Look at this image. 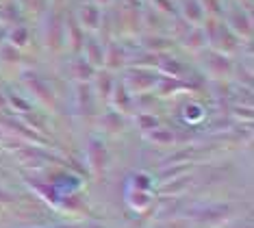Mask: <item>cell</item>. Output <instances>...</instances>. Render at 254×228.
<instances>
[{"instance_id":"obj_1","label":"cell","mask_w":254,"mask_h":228,"mask_svg":"<svg viewBox=\"0 0 254 228\" xmlns=\"http://www.w3.org/2000/svg\"><path fill=\"white\" fill-rule=\"evenodd\" d=\"M230 207L228 204H209V207H200L193 213V226L195 228H213L219 226L228 220Z\"/></svg>"},{"instance_id":"obj_2","label":"cell","mask_w":254,"mask_h":228,"mask_svg":"<svg viewBox=\"0 0 254 228\" xmlns=\"http://www.w3.org/2000/svg\"><path fill=\"white\" fill-rule=\"evenodd\" d=\"M15 159H18L20 165L26 167V169H42L46 165H50V163L59 161L57 156L48 154V152H44L42 148H37L35 144L26 146V148H20L18 152H15Z\"/></svg>"},{"instance_id":"obj_3","label":"cell","mask_w":254,"mask_h":228,"mask_svg":"<svg viewBox=\"0 0 254 228\" xmlns=\"http://www.w3.org/2000/svg\"><path fill=\"white\" fill-rule=\"evenodd\" d=\"M87 165L96 174H102L107 167V146L100 139H91L87 144Z\"/></svg>"},{"instance_id":"obj_4","label":"cell","mask_w":254,"mask_h":228,"mask_svg":"<svg viewBox=\"0 0 254 228\" xmlns=\"http://www.w3.org/2000/svg\"><path fill=\"white\" fill-rule=\"evenodd\" d=\"M126 200L132 209L143 211V209L152 207V191H141V189H130L126 191Z\"/></svg>"},{"instance_id":"obj_5","label":"cell","mask_w":254,"mask_h":228,"mask_svg":"<svg viewBox=\"0 0 254 228\" xmlns=\"http://www.w3.org/2000/svg\"><path fill=\"white\" fill-rule=\"evenodd\" d=\"M189 183H191V176L185 172V174H181V176H176L172 180H165V183L161 185V194H172V196L183 194V191H187Z\"/></svg>"},{"instance_id":"obj_6","label":"cell","mask_w":254,"mask_h":228,"mask_svg":"<svg viewBox=\"0 0 254 228\" xmlns=\"http://www.w3.org/2000/svg\"><path fill=\"white\" fill-rule=\"evenodd\" d=\"M148 139L152 144L161 146V148H165V146L174 144V133L170 128H152V131H148Z\"/></svg>"},{"instance_id":"obj_7","label":"cell","mask_w":254,"mask_h":228,"mask_svg":"<svg viewBox=\"0 0 254 228\" xmlns=\"http://www.w3.org/2000/svg\"><path fill=\"white\" fill-rule=\"evenodd\" d=\"M176 207H178V202H176V200H172V202H170V198H167V200H163V207H159L157 218H159V220L176 218Z\"/></svg>"},{"instance_id":"obj_8","label":"cell","mask_w":254,"mask_h":228,"mask_svg":"<svg viewBox=\"0 0 254 228\" xmlns=\"http://www.w3.org/2000/svg\"><path fill=\"white\" fill-rule=\"evenodd\" d=\"M132 180H135V183H132V189H141V191H150L152 189V178L148 176V174H137V176H132Z\"/></svg>"},{"instance_id":"obj_9","label":"cell","mask_w":254,"mask_h":228,"mask_svg":"<svg viewBox=\"0 0 254 228\" xmlns=\"http://www.w3.org/2000/svg\"><path fill=\"white\" fill-rule=\"evenodd\" d=\"M157 118H152V115H141L139 118V126H141V131H152V128H157Z\"/></svg>"},{"instance_id":"obj_10","label":"cell","mask_w":254,"mask_h":228,"mask_svg":"<svg viewBox=\"0 0 254 228\" xmlns=\"http://www.w3.org/2000/svg\"><path fill=\"white\" fill-rule=\"evenodd\" d=\"M13 200H15V196L4 189V187H0V204H11Z\"/></svg>"},{"instance_id":"obj_11","label":"cell","mask_w":254,"mask_h":228,"mask_svg":"<svg viewBox=\"0 0 254 228\" xmlns=\"http://www.w3.org/2000/svg\"><path fill=\"white\" fill-rule=\"evenodd\" d=\"M85 9H87V11L83 13V20L87 17L89 24H94V22H96V11H94V7H85ZM91 28H94V26H91Z\"/></svg>"},{"instance_id":"obj_12","label":"cell","mask_w":254,"mask_h":228,"mask_svg":"<svg viewBox=\"0 0 254 228\" xmlns=\"http://www.w3.org/2000/svg\"><path fill=\"white\" fill-rule=\"evenodd\" d=\"M24 39H26V31H24V28H20V31L13 35V42H18L22 46V44H24Z\"/></svg>"},{"instance_id":"obj_13","label":"cell","mask_w":254,"mask_h":228,"mask_svg":"<svg viewBox=\"0 0 254 228\" xmlns=\"http://www.w3.org/2000/svg\"><path fill=\"white\" fill-rule=\"evenodd\" d=\"M83 228H105L102 224H96V222H89V224H85Z\"/></svg>"},{"instance_id":"obj_14","label":"cell","mask_w":254,"mask_h":228,"mask_svg":"<svg viewBox=\"0 0 254 228\" xmlns=\"http://www.w3.org/2000/svg\"><path fill=\"white\" fill-rule=\"evenodd\" d=\"M55 228H83V226H76V224H59V226H55Z\"/></svg>"}]
</instances>
